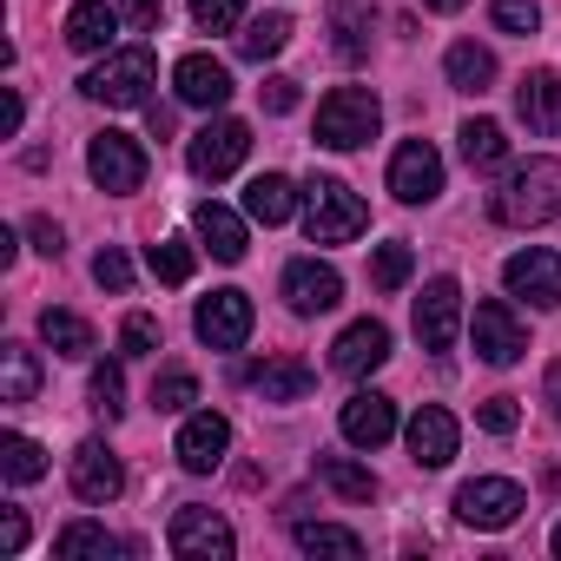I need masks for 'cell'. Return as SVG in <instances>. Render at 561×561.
I'll list each match as a JSON object with an SVG mask.
<instances>
[{
    "label": "cell",
    "mask_w": 561,
    "mask_h": 561,
    "mask_svg": "<svg viewBox=\"0 0 561 561\" xmlns=\"http://www.w3.org/2000/svg\"><path fill=\"white\" fill-rule=\"evenodd\" d=\"M54 554H60V561H113V554H126V541H113V535L93 528V522H73V528L54 535Z\"/></svg>",
    "instance_id": "f1b7e54d"
},
{
    "label": "cell",
    "mask_w": 561,
    "mask_h": 561,
    "mask_svg": "<svg viewBox=\"0 0 561 561\" xmlns=\"http://www.w3.org/2000/svg\"><path fill=\"white\" fill-rule=\"evenodd\" d=\"M390 357V331L377 324V318H364V324H351L344 337H337V351H331V364L344 370V377H370L377 364Z\"/></svg>",
    "instance_id": "603a6c76"
},
{
    "label": "cell",
    "mask_w": 561,
    "mask_h": 561,
    "mask_svg": "<svg viewBox=\"0 0 561 561\" xmlns=\"http://www.w3.org/2000/svg\"><path fill=\"white\" fill-rule=\"evenodd\" d=\"M251 377V390L264 397V403H305L311 397V364H298V357H264V364H251L244 370Z\"/></svg>",
    "instance_id": "44dd1931"
},
{
    "label": "cell",
    "mask_w": 561,
    "mask_h": 561,
    "mask_svg": "<svg viewBox=\"0 0 561 561\" xmlns=\"http://www.w3.org/2000/svg\"><path fill=\"white\" fill-rule=\"evenodd\" d=\"M298 548L305 554H364V535L357 528H337V522H298Z\"/></svg>",
    "instance_id": "836d02e7"
},
{
    "label": "cell",
    "mask_w": 561,
    "mask_h": 561,
    "mask_svg": "<svg viewBox=\"0 0 561 561\" xmlns=\"http://www.w3.org/2000/svg\"><path fill=\"white\" fill-rule=\"evenodd\" d=\"M285 41H291V21L285 14H264V21H251L238 34V54L244 60H271V54H285Z\"/></svg>",
    "instance_id": "e575fe53"
},
{
    "label": "cell",
    "mask_w": 561,
    "mask_h": 561,
    "mask_svg": "<svg viewBox=\"0 0 561 561\" xmlns=\"http://www.w3.org/2000/svg\"><path fill=\"white\" fill-rule=\"evenodd\" d=\"M377 126H383V106H377L370 87H337V93L318 106V146H331V152H357V146H370Z\"/></svg>",
    "instance_id": "7a4b0ae2"
},
{
    "label": "cell",
    "mask_w": 561,
    "mask_h": 561,
    "mask_svg": "<svg viewBox=\"0 0 561 561\" xmlns=\"http://www.w3.org/2000/svg\"><path fill=\"white\" fill-rule=\"evenodd\" d=\"M41 337L54 344V357H87L93 351V324L73 311H41Z\"/></svg>",
    "instance_id": "1f68e13d"
},
{
    "label": "cell",
    "mask_w": 561,
    "mask_h": 561,
    "mask_svg": "<svg viewBox=\"0 0 561 561\" xmlns=\"http://www.w3.org/2000/svg\"><path fill=\"white\" fill-rule=\"evenodd\" d=\"M423 8H436V14H456V8H469V0H423Z\"/></svg>",
    "instance_id": "816d5d0a"
},
{
    "label": "cell",
    "mask_w": 561,
    "mask_h": 561,
    "mask_svg": "<svg viewBox=\"0 0 561 561\" xmlns=\"http://www.w3.org/2000/svg\"><path fill=\"white\" fill-rule=\"evenodd\" d=\"M192 231L205 238V251H211L218 264H238V257H244V225H238V211H225V205L205 198V205L192 211Z\"/></svg>",
    "instance_id": "cb8c5ba5"
},
{
    "label": "cell",
    "mask_w": 561,
    "mask_h": 561,
    "mask_svg": "<svg viewBox=\"0 0 561 561\" xmlns=\"http://www.w3.org/2000/svg\"><path fill=\"white\" fill-rule=\"evenodd\" d=\"M522 508H528V495H522L508 476H476V482L456 489V515H462L469 528H508Z\"/></svg>",
    "instance_id": "30bf717a"
},
{
    "label": "cell",
    "mask_w": 561,
    "mask_h": 561,
    "mask_svg": "<svg viewBox=\"0 0 561 561\" xmlns=\"http://www.w3.org/2000/svg\"><path fill=\"white\" fill-rule=\"evenodd\" d=\"M93 277H100L106 291H133V264H126V251H119V244H106V251L93 257Z\"/></svg>",
    "instance_id": "7bdbcfd3"
},
{
    "label": "cell",
    "mask_w": 561,
    "mask_h": 561,
    "mask_svg": "<svg viewBox=\"0 0 561 561\" xmlns=\"http://www.w3.org/2000/svg\"><path fill=\"white\" fill-rule=\"evenodd\" d=\"M21 119H27V106H21V93H14V87H8V139H14V133H21Z\"/></svg>",
    "instance_id": "f907efd6"
},
{
    "label": "cell",
    "mask_w": 561,
    "mask_h": 561,
    "mask_svg": "<svg viewBox=\"0 0 561 561\" xmlns=\"http://www.w3.org/2000/svg\"><path fill=\"white\" fill-rule=\"evenodd\" d=\"M364 225H370V211H364V198L344 179H311L305 185V231H311V244H351Z\"/></svg>",
    "instance_id": "3957f363"
},
{
    "label": "cell",
    "mask_w": 561,
    "mask_h": 561,
    "mask_svg": "<svg viewBox=\"0 0 561 561\" xmlns=\"http://www.w3.org/2000/svg\"><path fill=\"white\" fill-rule=\"evenodd\" d=\"M456 443H462V430H456V416L443 403H423L410 416V462L416 469H449L456 462Z\"/></svg>",
    "instance_id": "9a60e30c"
},
{
    "label": "cell",
    "mask_w": 561,
    "mask_h": 561,
    "mask_svg": "<svg viewBox=\"0 0 561 561\" xmlns=\"http://www.w3.org/2000/svg\"><path fill=\"white\" fill-rule=\"evenodd\" d=\"M449 87L456 93H489L495 87V54L476 47V41H456L449 47Z\"/></svg>",
    "instance_id": "83f0119b"
},
{
    "label": "cell",
    "mask_w": 561,
    "mask_h": 561,
    "mask_svg": "<svg viewBox=\"0 0 561 561\" xmlns=\"http://www.w3.org/2000/svg\"><path fill=\"white\" fill-rule=\"evenodd\" d=\"M119 14H126L133 27H159V14H165V0H119Z\"/></svg>",
    "instance_id": "7dc6e473"
},
{
    "label": "cell",
    "mask_w": 561,
    "mask_h": 561,
    "mask_svg": "<svg viewBox=\"0 0 561 561\" xmlns=\"http://www.w3.org/2000/svg\"><path fill=\"white\" fill-rule=\"evenodd\" d=\"M318 482L337 489V495H351V502H370V495H377V476L357 469L351 456H318Z\"/></svg>",
    "instance_id": "d6a6232c"
},
{
    "label": "cell",
    "mask_w": 561,
    "mask_h": 561,
    "mask_svg": "<svg viewBox=\"0 0 561 561\" xmlns=\"http://www.w3.org/2000/svg\"><path fill=\"white\" fill-rule=\"evenodd\" d=\"M502 285H508V298H528L535 311H561V257L528 244L502 264Z\"/></svg>",
    "instance_id": "9c48e42d"
},
{
    "label": "cell",
    "mask_w": 561,
    "mask_h": 561,
    "mask_svg": "<svg viewBox=\"0 0 561 561\" xmlns=\"http://www.w3.org/2000/svg\"><path fill=\"white\" fill-rule=\"evenodd\" d=\"M0 476H8V482H41L47 476V449L34 436L8 430V436H0Z\"/></svg>",
    "instance_id": "f546056e"
},
{
    "label": "cell",
    "mask_w": 561,
    "mask_h": 561,
    "mask_svg": "<svg viewBox=\"0 0 561 561\" xmlns=\"http://www.w3.org/2000/svg\"><path fill=\"white\" fill-rule=\"evenodd\" d=\"M554 554H561V522H554Z\"/></svg>",
    "instance_id": "f5cc1de1"
},
{
    "label": "cell",
    "mask_w": 561,
    "mask_h": 561,
    "mask_svg": "<svg viewBox=\"0 0 561 561\" xmlns=\"http://www.w3.org/2000/svg\"><path fill=\"white\" fill-rule=\"evenodd\" d=\"M541 397H548V416H561V357L548 364V377H541Z\"/></svg>",
    "instance_id": "681fc988"
},
{
    "label": "cell",
    "mask_w": 561,
    "mask_h": 561,
    "mask_svg": "<svg viewBox=\"0 0 561 561\" xmlns=\"http://www.w3.org/2000/svg\"><path fill=\"white\" fill-rule=\"evenodd\" d=\"M515 113H522L528 133H561V73H548V67L522 73V87H515Z\"/></svg>",
    "instance_id": "ffe728a7"
},
{
    "label": "cell",
    "mask_w": 561,
    "mask_h": 561,
    "mask_svg": "<svg viewBox=\"0 0 561 561\" xmlns=\"http://www.w3.org/2000/svg\"><path fill=\"white\" fill-rule=\"evenodd\" d=\"M456 139H462V159H469L476 172H495V165L508 159V133H502L495 119H469Z\"/></svg>",
    "instance_id": "4dcf8cb0"
},
{
    "label": "cell",
    "mask_w": 561,
    "mask_h": 561,
    "mask_svg": "<svg viewBox=\"0 0 561 561\" xmlns=\"http://www.w3.org/2000/svg\"><path fill=\"white\" fill-rule=\"evenodd\" d=\"M27 238H34V251H41V257H60V225H54V218H34V225H27Z\"/></svg>",
    "instance_id": "c3c4849f"
},
{
    "label": "cell",
    "mask_w": 561,
    "mask_h": 561,
    "mask_svg": "<svg viewBox=\"0 0 561 561\" xmlns=\"http://www.w3.org/2000/svg\"><path fill=\"white\" fill-rule=\"evenodd\" d=\"M410 271H416L410 244H377V257H370V285H377V291H403Z\"/></svg>",
    "instance_id": "d590c367"
},
{
    "label": "cell",
    "mask_w": 561,
    "mask_h": 561,
    "mask_svg": "<svg viewBox=\"0 0 561 561\" xmlns=\"http://www.w3.org/2000/svg\"><path fill=\"white\" fill-rule=\"evenodd\" d=\"M152 80H159L152 47H119V54H106V60L80 80V93H87V100H106V106H146Z\"/></svg>",
    "instance_id": "277c9868"
},
{
    "label": "cell",
    "mask_w": 561,
    "mask_h": 561,
    "mask_svg": "<svg viewBox=\"0 0 561 561\" xmlns=\"http://www.w3.org/2000/svg\"><path fill=\"white\" fill-rule=\"evenodd\" d=\"M119 351H126V357H152V351H159V324H152L146 311H133V318L119 324Z\"/></svg>",
    "instance_id": "ab89813d"
},
{
    "label": "cell",
    "mask_w": 561,
    "mask_h": 561,
    "mask_svg": "<svg viewBox=\"0 0 561 561\" xmlns=\"http://www.w3.org/2000/svg\"><path fill=\"white\" fill-rule=\"evenodd\" d=\"M489 218H502V225H548V218H561V159L515 165L508 185L489 198Z\"/></svg>",
    "instance_id": "6da1fadb"
},
{
    "label": "cell",
    "mask_w": 561,
    "mask_h": 561,
    "mask_svg": "<svg viewBox=\"0 0 561 561\" xmlns=\"http://www.w3.org/2000/svg\"><path fill=\"white\" fill-rule=\"evenodd\" d=\"M370 27H377V0H331V47L337 60H370Z\"/></svg>",
    "instance_id": "7402d4cb"
},
{
    "label": "cell",
    "mask_w": 561,
    "mask_h": 561,
    "mask_svg": "<svg viewBox=\"0 0 561 561\" xmlns=\"http://www.w3.org/2000/svg\"><path fill=\"white\" fill-rule=\"evenodd\" d=\"M231 548H238V535H231V522H225L218 508L185 502V508L172 515V554H179V561H231Z\"/></svg>",
    "instance_id": "5b68a950"
},
{
    "label": "cell",
    "mask_w": 561,
    "mask_h": 561,
    "mask_svg": "<svg viewBox=\"0 0 561 561\" xmlns=\"http://www.w3.org/2000/svg\"><path fill=\"white\" fill-rule=\"evenodd\" d=\"M397 436V403L383 397V390H357L351 403H344V443H357V449H383Z\"/></svg>",
    "instance_id": "ac0fdd59"
},
{
    "label": "cell",
    "mask_w": 561,
    "mask_h": 561,
    "mask_svg": "<svg viewBox=\"0 0 561 561\" xmlns=\"http://www.w3.org/2000/svg\"><path fill=\"white\" fill-rule=\"evenodd\" d=\"M244 152H251V126H244V119H211V126H198L192 146H185V159H192L198 179H231V172L244 165Z\"/></svg>",
    "instance_id": "8992f818"
},
{
    "label": "cell",
    "mask_w": 561,
    "mask_h": 561,
    "mask_svg": "<svg viewBox=\"0 0 561 561\" xmlns=\"http://www.w3.org/2000/svg\"><path fill=\"white\" fill-rule=\"evenodd\" d=\"M119 489H126L119 456H113L106 443H80V449H73V495H80V502H113Z\"/></svg>",
    "instance_id": "d6986e66"
},
{
    "label": "cell",
    "mask_w": 561,
    "mask_h": 561,
    "mask_svg": "<svg viewBox=\"0 0 561 561\" xmlns=\"http://www.w3.org/2000/svg\"><path fill=\"white\" fill-rule=\"evenodd\" d=\"M285 305L298 318H324V311L344 305V277L331 264H318V257H291L285 264Z\"/></svg>",
    "instance_id": "8fae6325"
},
{
    "label": "cell",
    "mask_w": 561,
    "mask_h": 561,
    "mask_svg": "<svg viewBox=\"0 0 561 561\" xmlns=\"http://www.w3.org/2000/svg\"><path fill=\"white\" fill-rule=\"evenodd\" d=\"M41 390V357L27 344H0V403H34Z\"/></svg>",
    "instance_id": "4316f807"
},
{
    "label": "cell",
    "mask_w": 561,
    "mask_h": 561,
    "mask_svg": "<svg viewBox=\"0 0 561 561\" xmlns=\"http://www.w3.org/2000/svg\"><path fill=\"white\" fill-rule=\"evenodd\" d=\"M257 93H264V106H271V113H291V106H298V80H285V73H271Z\"/></svg>",
    "instance_id": "f6af8a7d"
},
{
    "label": "cell",
    "mask_w": 561,
    "mask_h": 561,
    "mask_svg": "<svg viewBox=\"0 0 561 561\" xmlns=\"http://www.w3.org/2000/svg\"><path fill=\"white\" fill-rule=\"evenodd\" d=\"M390 192H397L403 205H430V198L443 192V159H436L430 139H403V146H397V159H390Z\"/></svg>",
    "instance_id": "7c38bea8"
},
{
    "label": "cell",
    "mask_w": 561,
    "mask_h": 561,
    "mask_svg": "<svg viewBox=\"0 0 561 561\" xmlns=\"http://www.w3.org/2000/svg\"><path fill=\"white\" fill-rule=\"evenodd\" d=\"M0 548H8V554H21L27 548V515L8 502V508H0Z\"/></svg>",
    "instance_id": "bcb514c9"
},
{
    "label": "cell",
    "mask_w": 561,
    "mask_h": 561,
    "mask_svg": "<svg viewBox=\"0 0 561 561\" xmlns=\"http://www.w3.org/2000/svg\"><path fill=\"white\" fill-rule=\"evenodd\" d=\"M119 34V14L106 8V0H80V8L67 14V47L73 54H106Z\"/></svg>",
    "instance_id": "d4e9b609"
},
{
    "label": "cell",
    "mask_w": 561,
    "mask_h": 561,
    "mask_svg": "<svg viewBox=\"0 0 561 561\" xmlns=\"http://www.w3.org/2000/svg\"><path fill=\"white\" fill-rule=\"evenodd\" d=\"M146 257H152V277H159V285H185V277H192V244H185V238H159Z\"/></svg>",
    "instance_id": "8d00e7d4"
},
{
    "label": "cell",
    "mask_w": 561,
    "mask_h": 561,
    "mask_svg": "<svg viewBox=\"0 0 561 561\" xmlns=\"http://www.w3.org/2000/svg\"><path fill=\"white\" fill-rule=\"evenodd\" d=\"M244 211H251L257 225H285V218L298 211V185H291L285 172H264V179L244 185Z\"/></svg>",
    "instance_id": "484cf974"
},
{
    "label": "cell",
    "mask_w": 561,
    "mask_h": 561,
    "mask_svg": "<svg viewBox=\"0 0 561 561\" xmlns=\"http://www.w3.org/2000/svg\"><path fill=\"white\" fill-rule=\"evenodd\" d=\"M192 403H198V377L192 370H165L152 383V410H192Z\"/></svg>",
    "instance_id": "74e56055"
},
{
    "label": "cell",
    "mask_w": 561,
    "mask_h": 561,
    "mask_svg": "<svg viewBox=\"0 0 561 561\" xmlns=\"http://www.w3.org/2000/svg\"><path fill=\"white\" fill-rule=\"evenodd\" d=\"M192 21L211 27V34H225V27L244 21V0H192Z\"/></svg>",
    "instance_id": "b9f144b4"
},
{
    "label": "cell",
    "mask_w": 561,
    "mask_h": 561,
    "mask_svg": "<svg viewBox=\"0 0 561 561\" xmlns=\"http://www.w3.org/2000/svg\"><path fill=\"white\" fill-rule=\"evenodd\" d=\"M456 331H462V285L456 277H430L416 298V344L443 357V351H456Z\"/></svg>",
    "instance_id": "ba28073f"
},
{
    "label": "cell",
    "mask_w": 561,
    "mask_h": 561,
    "mask_svg": "<svg viewBox=\"0 0 561 561\" xmlns=\"http://www.w3.org/2000/svg\"><path fill=\"white\" fill-rule=\"evenodd\" d=\"M476 423H482L489 436H515L522 410H515V397H482V403H476Z\"/></svg>",
    "instance_id": "60d3db41"
},
{
    "label": "cell",
    "mask_w": 561,
    "mask_h": 561,
    "mask_svg": "<svg viewBox=\"0 0 561 561\" xmlns=\"http://www.w3.org/2000/svg\"><path fill=\"white\" fill-rule=\"evenodd\" d=\"M225 449H231V423H225L218 410L185 416V430H179V462H185L192 476H211V469L225 462Z\"/></svg>",
    "instance_id": "2e32d148"
},
{
    "label": "cell",
    "mask_w": 561,
    "mask_h": 561,
    "mask_svg": "<svg viewBox=\"0 0 561 561\" xmlns=\"http://www.w3.org/2000/svg\"><path fill=\"white\" fill-rule=\"evenodd\" d=\"M495 27H502V34H535V27H541L535 0H495Z\"/></svg>",
    "instance_id": "ee69618b"
},
{
    "label": "cell",
    "mask_w": 561,
    "mask_h": 561,
    "mask_svg": "<svg viewBox=\"0 0 561 561\" xmlns=\"http://www.w3.org/2000/svg\"><path fill=\"white\" fill-rule=\"evenodd\" d=\"M192 331H198V344H211V351H238V344L251 337V298H244V291H211V298L198 305Z\"/></svg>",
    "instance_id": "4fadbf2b"
},
{
    "label": "cell",
    "mask_w": 561,
    "mask_h": 561,
    "mask_svg": "<svg viewBox=\"0 0 561 561\" xmlns=\"http://www.w3.org/2000/svg\"><path fill=\"white\" fill-rule=\"evenodd\" d=\"M469 331H476V357H482V364H515V357L528 351V331H522V318H515L502 298H482Z\"/></svg>",
    "instance_id": "5bb4252c"
},
{
    "label": "cell",
    "mask_w": 561,
    "mask_h": 561,
    "mask_svg": "<svg viewBox=\"0 0 561 561\" xmlns=\"http://www.w3.org/2000/svg\"><path fill=\"white\" fill-rule=\"evenodd\" d=\"M93 410H100L106 423L126 410V377H119V364H100V370H93Z\"/></svg>",
    "instance_id": "f35d334b"
},
{
    "label": "cell",
    "mask_w": 561,
    "mask_h": 561,
    "mask_svg": "<svg viewBox=\"0 0 561 561\" xmlns=\"http://www.w3.org/2000/svg\"><path fill=\"white\" fill-rule=\"evenodd\" d=\"M172 87H179V100H185V106L218 113V106L231 100V67H225V60H211V54H185V60H179V73H172Z\"/></svg>",
    "instance_id": "e0dca14e"
},
{
    "label": "cell",
    "mask_w": 561,
    "mask_h": 561,
    "mask_svg": "<svg viewBox=\"0 0 561 561\" xmlns=\"http://www.w3.org/2000/svg\"><path fill=\"white\" fill-rule=\"evenodd\" d=\"M87 172H93L100 192H139V185H146V152H139L133 133H93Z\"/></svg>",
    "instance_id": "52a82bcc"
}]
</instances>
